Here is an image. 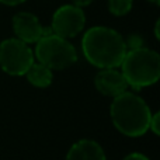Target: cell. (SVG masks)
Here are the masks:
<instances>
[{"label":"cell","instance_id":"6da1fadb","mask_svg":"<svg viewBox=\"0 0 160 160\" xmlns=\"http://www.w3.org/2000/svg\"><path fill=\"white\" fill-rule=\"evenodd\" d=\"M82 51L87 62L98 69L119 68L125 53V38L110 27L97 25L84 32Z\"/></svg>","mask_w":160,"mask_h":160},{"label":"cell","instance_id":"7a4b0ae2","mask_svg":"<svg viewBox=\"0 0 160 160\" xmlns=\"http://www.w3.org/2000/svg\"><path fill=\"white\" fill-rule=\"evenodd\" d=\"M110 115L114 127L119 132L131 138H138L149 131L152 111L142 97L127 90L112 98Z\"/></svg>","mask_w":160,"mask_h":160},{"label":"cell","instance_id":"3957f363","mask_svg":"<svg viewBox=\"0 0 160 160\" xmlns=\"http://www.w3.org/2000/svg\"><path fill=\"white\" fill-rule=\"evenodd\" d=\"M119 66L128 86L135 90L153 86L160 78L159 53L145 47L127 51Z\"/></svg>","mask_w":160,"mask_h":160},{"label":"cell","instance_id":"277c9868","mask_svg":"<svg viewBox=\"0 0 160 160\" xmlns=\"http://www.w3.org/2000/svg\"><path fill=\"white\" fill-rule=\"evenodd\" d=\"M34 56L37 62L48 66L51 70H65L76 63L78 51L69 39L52 32L35 42Z\"/></svg>","mask_w":160,"mask_h":160},{"label":"cell","instance_id":"5b68a950","mask_svg":"<svg viewBox=\"0 0 160 160\" xmlns=\"http://www.w3.org/2000/svg\"><path fill=\"white\" fill-rule=\"evenodd\" d=\"M35 62L34 51L18 38H7L0 42V68L10 76H24Z\"/></svg>","mask_w":160,"mask_h":160},{"label":"cell","instance_id":"8992f818","mask_svg":"<svg viewBox=\"0 0 160 160\" xmlns=\"http://www.w3.org/2000/svg\"><path fill=\"white\" fill-rule=\"evenodd\" d=\"M86 24V14L82 7L75 4L61 6L52 16L51 30L62 38H73L83 31Z\"/></svg>","mask_w":160,"mask_h":160},{"label":"cell","instance_id":"52a82bcc","mask_svg":"<svg viewBox=\"0 0 160 160\" xmlns=\"http://www.w3.org/2000/svg\"><path fill=\"white\" fill-rule=\"evenodd\" d=\"M13 30L16 38L25 44H35L44 35L52 34L51 27H44L38 17L30 11H20L13 17Z\"/></svg>","mask_w":160,"mask_h":160},{"label":"cell","instance_id":"ba28073f","mask_svg":"<svg viewBox=\"0 0 160 160\" xmlns=\"http://www.w3.org/2000/svg\"><path fill=\"white\" fill-rule=\"evenodd\" d=\"M94 86L102 96L112 98L127 91L129 87L121 70H117V68L100 69V72L94 78Z\"/></svg>","mask_w":160,"mask_h":160},{"label":"cell","instance_id":"9c48e42d","mask_svg":"<svg viewBox=\"0 0 160 160\" xmlns=\"http://www.w3.org/2000/svg\"><path fill=\"white\" fill-rule=\"evenodd\" d=\"M65 160H107L101 145L93 139H80L72 145Z\"/></svg>","mask_w":160,"mask_h":160},{"label":"cell","instance_id":"30bf717a","mask_svg":"<svg viewBox=\"0 0 160 160\" xmlns=\"http://www.w3.org/2000/svg\"><path fill=\"white\" fill-rule=\"evenodd\" d=\"M25 78H27L28 83L34 87L38 88H45L49 87L52 84L53 80V73L48 66L39 63V62H34L30 66V69L25 72Z\"/></svg>","mask_w":160,"mask_h":160},{"label":"cell","instance_id":"8fae6325","mask_svg":"<svg viewBox=\"0 0 160 160\" xmlns=\"http://www.w3.org/2000/svg\"><path fill=\"white\" fill-rule=\"evenodd\" d=\"M133 0H108V10L111 14L121 17L132 10Z\"/></svg>","mask_w":160,"mask_h":160},{"label":"cell","instance_id":"7c38bea8","mask_svg":"<svg viewBox=\"0 0 160 160\" xmlns=\"http://www.w3.org/2000/svg\"><path fill=\"white\" fill-rule=\"evenodd\" d=\"M125 45H127V51L131 49H138V48L143 47V39L138 34H131L127 39H125Z\"/></svg>","mask_w":160,"mask_h":160},{"label":"cell","instance_id":"4fadbf2b","mask_svg":"<svg viewBox=\"0 0 160 160\" xmlns=\"http://www.w3.org/2000/svg\"><path fill=\"white\" fill-rule=\"evenodd\" d=\"M149 131H152L155 135H159L160 133V114H152V118H150L149 122Z\"/></svg>","mask_w":160,"mask_h":160},{"label":"cell","instance_id":"5bb4252c","mask_svg":"<svg viewBox=\"0 0 160 160\" xmlns=\"http://www.w3.org/2000/svg\"><path fill=\"white\" fill-rule=\"evenodd\" d=\"M124 160H150L148 156H145L143 153H138V152H135V153H129L128 156H125Z\"/></svg>","mask_w":160,"mask_h":160},{"label":"cell","instance_id":"9a60e30c","mask_svg":"<svg viewBox=\"0 0 160 160\" xmlns=\"http://www.w3.org/2000/svg\"><path fill=\"white\" fill-rule=\"evenodd\" d=\"M73 2V4L75 6H78V7H86V6H88L90 3H93L94 0H72Z\"/></svg>","mask_w":160,"mask_h":160},{"label":"cell","instance_id":"2e32d148","mask_svg":"<svg viewBox=\"0 0 160 160\" xmlns=\"http://www.w3.org/2000/svg\"><path fill=\"white\" fill-rule=\"evenodd\" d=\"M24 2L25 0H0V3H3V4H6V6H18Z\"/></svg>","mask_w":160,"mask_h":160},{"label":"cell","instance_id":"e0dca14e","mask_svg":"<svg viewBox=\"0 0 160 160\" xmlns=\"http://www.w3.org/2000/svg\"><path fill=\"white\" fill-rule=\"evenodd\" d=\"M155 35H156V38L159 39V21L156 22V27H155Z\"/></svg>","mask_w":160,"mask_h":160},{"label":"cell","instance_id":"ac0fdd59","mask_svg":"<svg viewBox=\"0 0 160 160\" xmlns=\"http://www.w3.org/2000/svg\"><path fill=\"white\" fill-rule=\"evenodd\" d=\"M148 2L153 3V4H156V6H159V4H160V0H148Z\"/></svg>","mask_w":160,"mask_h":160}]
</instances>
